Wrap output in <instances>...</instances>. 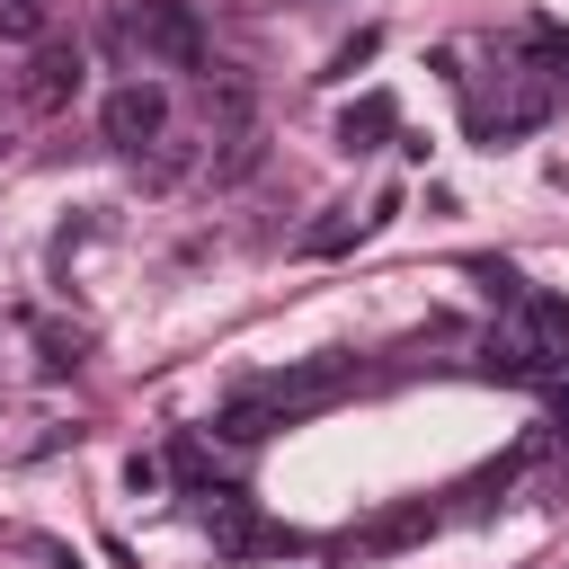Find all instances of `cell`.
<instances>
[{
  "label": "cell",
  "mask_w": 569,
  "mask_h": 569,
  "mask_svg": "<svg viewBox=\"0 0 569 569\" xmlns=\"http://www.w3.org/2000/svg\"><path fill=\"white\" fill-rule=\"evenodd\" d=\"M124 36H133L151 62H169V71H196V62H204V18H196V0H133V9H124Z\"/></svg>",
  "instance_id": "cell-1"
},
{
  "label": "cell",
  "mask_w": 569,
  "mask_h": 569,
  "mask_svg": "<svg viewBox=\"0 0 569 569\" xmlns=\"http://www.w3.org/2000/svg\"><path fill=\"white\" fill-rule=\"evenodd\" d=\"M80 80H89V53H80L71 36H44V44L27 53V71H18V98H27L36 116H62V107L80 98Z\"/></svg>",
  "instance_id": "cell-2"
},
{
  "label": "cell",
  "mask_w": 569,
  "mask_h": 569,
  "mask_svg": "<svg viewBox=\"0 0 569 569\" xmlns=\"http://www.w3.org/2000/svg\"><path fill=\"white\" fill-rule=\"evenodd\" d=\"M356 382H365L356 356H302V365H284V373H267V382H249V391L276 400V409H320V400H338V391H356Z\"/></svg>",
  "instance_id": "cell-3"
},
{
  "label": "cell",
  "mask_w": 569,
  "mask_h": 569,
  "mask_svg": "<svg viewBox=\"0 0 569 569\" xmlns=\"http://www.w3.org/2000/svg\"><path fill=\"white\" fill-rule=\"evenodd\" d=\"M98 133H107L116 151H142V142H160V133H169V89H160V80H124V89H107V107H98Z\"/></svg>",
  "instance_id": "cell-4"
},
{
  "label": "cell",
  "mask_w": 569,
  "mask_h": 569,
  "mask_svg": "<svg viewBox=\"0 0 569 569\" xmlns=\"http://www.w3.org/2000/svg\"><path fill=\"white\" fill-rule=\"evenodd\" d=\"M480 373H489V382H516V391H551V382H560L533 338H489V347H480Z\"/></svg>",
  "instance_id": "cell-5"
},
{
  "label": "cell",
  "mask_w": 569,
  "mask_h": 569,
  "mask_svg": "<svg viewBox=\"0 0 569 569\" xmlns=\"http://www.w3.org/2000/svg\"><path fill=\"white\" fill-rule=\"evenodd\" d=\"M391 133H400V107H391L382 89H365V98L338 116V151H382Z\"/></svg>",
  "instance_id": "cell-6"
},
{
  "label": "cell",
  "mask_w": 569,
  "mask_h": 569,
  "mask_svg": "<svg viewBox=\"0 0 569 569\" xmlns=\"http://www.w3.org/2000/svg\"><path fill=\"white\" fill-rule=\"evenodd\" d=\"M276 427H293V409H276V400H258V391H240V400L213 418V436H222V445H267Z\"/></svg>",
  "instance_id": "cell-7"
},
{
  "label": "cell",
  "mask_w": 569,
  "mask_h": 569,
  "mask_svg": "<svg viewBox=\"0 0 569 569\" xmlns=\"http://www.w3.org/2000/svg\"><path fill=\"white\" fill-rule=\"evenodd\" d=\"M525 329H533L542 365H551V373H569V302H560V293H525Z\"/></svg>",
  "instance_id": "cell-8"
},
{
  "label": "cell",
  "mask_w": 569,
  "mask_h": 569,
  "mask_svg": "<svg viewBox=\"0 0 569 569\" xmlns=\"http://www.w3.org/2000/svg\"><path fill=\"white\" fill-rule=\"evenodd\" d=\"M365 231H373L365 213H347V204H329V213H320V222H311V231H302L293 249H302V258H338V249H356Z\"/></svg>",
  "instance_id": "cell-9"
},
{
  "label": "cell",
  "mask_w": 569,
  "mask_h": 569,
  "mask_svg": "<svg viewBox=\"0 0 569 569\" xmlns=\"http://www.w3.org/2000/svg\"><path fill=\"white\" fill-rule=\"evenodd\" d=\"M525 62H533L542 80H569V27H560V18H533V27H525Z\"/></svg>",
  "instance_id": "cell-10"
},
{
  "label": "cell",
  "mask_w": 569,
  "mask_h": 569,
  "mask_svg": "<svg viewBox=\"0 0 569 569\" xmlns=\"http://www.w3.org/2000/svg\"><path fill=\"white\" fill-rule=\"evenodd\" d=\"M427 525H436V507H391V516H373V525H365V542H373V551H391V542H418Z\"/></svg>",
  "instance_id": "cell-11"
},
{
  "label": "cell",
  "mask_w": 569,
  "mask_h": 569,
  "mask_svg": "<svg viewBox=\"0 0 569 569\" xmlns=\"http://www.w3.org/2000/svg\"><path fill=\"white\" fill-rule=\"evenodd\" d=\"M258 160H267V142H258V133H222V160H213V187H240V178H249Z\"/></svg>",
  "instance_id": "cell-12"
},
{
  "label": "cell",
  "mask_w": 569,
  "mask_h": 569,
  "mask_svg": "<svg viewBox=\"0 0 569 569\" xmlns=\"http://www.w3.org/2000/svg\"><path fill=\"white\" fill-rule=\"evenodd\" d=\"M471 276H480V293H489V302H525V276H516L507 258H471Z\"/></svg>",
  "instance_id": "cell-13"
},
{
  "label": "cell",
  "mask_w": 569,
  "mask_h": 569,
  "mask_svg": "<svg viewBox=\"0 0 569 569\" xmlns=\"http://www.w3.org/2000/svg\"><path fill=\"white\" fill-rule=\"evenodd\" d=\"M373 53H382V27H356V36L329 53V80H347V71H356V62H373Z\"/></svg>",
  "instance_id": "cell-14"
},
{
  "label": "cell",
  "mask_w": 569,
  "mask_h": 569,
  "mask_svg": "<svg viewBox=\"0 0 569 569\" xmlns=\"http://www.w3.org/2000/svg\"><path fill=\"white\" fill-rule=\"evenodd\" d=\"M0 36H18V44L36 36L44 44V0H0Z\"/></svg>",
  "instance_id": "cell-15"
},
{
  "label": "cell",
  "mask_w": 569,
  "mask_h": 569,
  "mask_svg": "<svg viewBox=\"0 0 569 569\" xmlns=\"http://www.w3.org/2000/svg\"><path fill=\"white\" fill-rule=\"evenodd\" d=\"M160 480H169V462H151V453H133V462H124V489H142V498H151Z\"/></svg>",
  "instance_id": "cell-16"
},
{
  "label": "cell",
  "mask_w": 569,
  "mask_h": 569,
  "mask_svg": "<svg viewBox=\"0 0 569 569\" xmlns=\"http://www.w3.org/2000/svg\"><path fill=\"white\" fill-rule=\"evenodd\" d=\"M71 365H80V338H53L44 329V373H71Z\"/></svg>",
  "instance_id": "cell-17"
},
{
  "label": "cell",
  "mask_w": 569,
  "mask_h": 569,
  "mask_svg": "<svg viewBox=\"0 0 569 569\" xmlns=\"http://www.w3.org/2000/svg\"><path fill=\"white\" fill-rule=\"evenodd\" d=\"M542 436H551V445H569V382H551V418H542Z\"/></svg>",
  "instance_id": "cell-18"
}]
</instances>
